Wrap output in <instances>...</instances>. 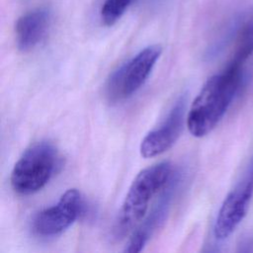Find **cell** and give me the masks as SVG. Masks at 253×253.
<instances>
[{
	"instance_id": "cell-8",
	"label": "cell",
	"mask_w": 253,
	"mask_h": 253,
	"mask_svg": "<svg viewBox=\"0 0 253 253\" xmlns=\"http://www.w3.org/2000/svg\"><path fill=\"white\" fill-rule=\"evenodd\" d=\"M178 176L174 175L163 189V193L148 215L131 232L124 251L128 253L140 252L154 231L161 225L169 211L173 195L178 185Z\"/></svg>"
},
{
	"instance_id": "cell-1",
	"label": "cell",
	"mask_w": 253,
	"mask_h": 253,
	"mask_svg": "<svg viewBox=\"0 0 253 253\" xmlns=\"http://www.w3.org/2000/svg\"><path fill=\"white\" fill-rule=\"evenodd\" d=\"M246 79L243 66L228 63L222 72L206 81L187 115L186 124L192 135L205 136L216 126Z\"/></svg>"
},
{
	"instance_id": "cell-9",
	"label": "cell",
	"mask_w": 253,
	"mask_h": 253,
	"mask_svg": "<svg viewBox=\"0 0 253 253\" xmlns=\"http://www.w3.org/2000/svg\"><path fill=\"white\" fill-rule=\"evenodd\" d=\"M50 22L51 14L45 7H39L23 14L15 26L18 48L26 52L37 47L44 40Z\"/></svg>"
},
{
	"instance_id": "cell-11",
	"label": "cell",
	"mask_w": 253,
	"mask_h": 253,
	"mask_svg": "<svg viewBox=\"0 0 253 253\" xmlns=\"http://www.w3.org/2000/svg\"><path fill=\"white\" fill-rule=\"evenodd\" d=\"M238 251L240 252H251L253 251V236L248 234L240 239L238 244Z\"/></svg>"
},
{
	"instance_id": "cell-2",
	"label": "cell",
	"mask_w": 253,
	"mask_h": 253,
	"mask_svg": "<svg viewBox=\"0 0 253 253\" xmlns=\"http://www.w3.org/2000/svg\"><path fill=\"white\" fill-rule=\"evenodd\" d=\"M173 176L168 161L153 164L141 170L132 181L116 218L112 233L115 239H123L143 220L153 197L163 191Z\"/></svg>"
},
{
	"instance_id": "cell-6",
	"label": "cell",
	"mask_w": 253,
	"mask_h": 253,
	"mask_svg": "<svg viewBox=\"0 0 253 253\" xmlns=\"http://www.w3.org/2000/svg\"><path fill=\"white\" fill-rule=\"evenodd\" d=\"M83 201L77 189H69L51 207L39 211L33 219L32 230L41 237H52L65 231L81 214Z\"/></svg>"
},
{
	"instance_id": "cell-5",
	"label": "cell",
	"mask_w": 253,
	"mask_h": 253,
	"mask_svg": "<svg viewBox=\"0 0 253 253\" xmlns=\"http://www.w3.org/2000/svg\"><path fill=\"white\" fill-rule=\"evenodd\" d=\"M253 196V154L241 178L228 193L217 212L213 234L216 239L227 238L246 215Z\"/></svg>"
},
{
	"instance_id": "cell-4",
	"label": "cell",
	"mask_w": 253,
	"mask_h": 253,
	"mask_svg": "<svg viewBox=\"0 0 253 253\" xmlns=\"http://www.w3.org/2000/svg\"><path fill=\"white\" fill-rule=\"evenodd\" d=\"M161 51L159 44L148 45L118 67L107 82L106 96L109 101L116 103L127 99L140 89L155 66Z\"/></svg>"
},
{
	"instance_id": "cell-10",
	"label": "cell",
	"mask_w": 253,
	"mask_h": 253,
	"mask_svg": "<svg viewBox=\"0 0 253 253\" xmlns=\"http://www.w3.org/2000/svg\"><path fill=\"white\" fill-rule=\"evenodd\" d=\"M253 53V11H250L236 39V45L229 64L243 66Z\"/></svg>"
},
{
	"instance_id": "cell-12",
	"label": "cell",
	"mask_w": 253,
	"mask_h": 253,
	"mask_svg": "<svg viewBox=\"0 0 253 253\" xmlns=\"http://www.w3.org/2000/svg\"><path fill=\"white\" fill-rule=\"evenodd\" d=\"M134 1H135V0H134Z\"/></svg>"
},
{
	"instance_id": "cell-3",
	"label": "cell",
	"mask_w": 253,
	"mask_h": 253,
	"mask_svg": "<svg viewBox=\"0 0 253 253\" xmlns=\"http://www.w3.org/2000/svg\"><path fill=\"white\" fill-rule=\"evenodd\" d=\"M58 158L56 148L49 141L30 145L12 169L10 184L13 191L21 196H29L42 190L55 173Z\"/></svg>"
},
{
	"instance_id": "cell-7",
	"label": "cell",
	"mask_w": 253,
	"mask_h": 253,
	"mask_svg": "<svg viewBox=\"0 0 253 253\" xmlns=\"http://www.w3.org/2000/svg\"><path fill=\"white\" fill-rule=\"evenodd\" d=\"M186 97L181 96L161 125L150 130L141 140L139 151L142 157L151 158L169 150L179 138L186 114Z\"/></svg>"
}]
</instances>
